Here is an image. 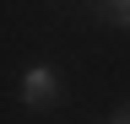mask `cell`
Segmentation results:
<instances>
[{
    "label": "cell",
    "mask_w": 130,
    "mask_h": 124,
    "mask_svg": "<svg viewBox=\"0 0 130 124\" xmlns=\"http://www.w3.org/2000/svg\"><path fill=\"white\" fill-rule=\"evenodd\" d=\"M16 97H22L27 108H43V113H49V108L60 103V70H54V65H27Z\"/></svg>",
    "instance_id": "6da1fadb"
},
{
    "label": "cell",
    "mask_w": 130,
    "mask_h": 124,
    "mask_svg": "<svg viewBox=\"0 0 130 124\" xmlns=\"http://www.w3.org/2000/svg\"><path fill=\"white\" fill-rule=\"evenodd\" d=\"M98 11H103V16H108L114 27H125V33H130V0H103Z\"/></svg>",
    "instance_id": "7a4b0ae2"
},
{
    "label": "cell",
    "mask_w": 130,
    "mask_h": 124,
    "mask_svg": "<svg viewBox=\"0 0 130 124\" xmlns=\"http://www.w3.org/2000/svg\"><path fill=\"white\" fill-rule=\"evenodd\" d=\"M114 124H130V113H125V119H114Z\"/></svg>",
    "instance_id": "3957f363"
}]
</instances>
